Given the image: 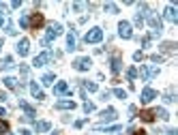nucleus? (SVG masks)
<instances>
[{
  "label": "nucleus",
  "instance_id": "1",
  "mask_svg": "<svg viewBox=\"0 0 178 135\" xmlns=\"http://www.w3.org/2000/svg\"><path fill=\"white\" fill-rule=\"evenodd\" d=\"M144 17H146V22L152 26V30H159V32L163 30V22H161V19L152 13V11H146V13H144Z\"/></svg>",
  "mask_w": 178,
  "mask_h": 135
},
{
  "label": "nucleus",
  "instance_id": "2",
  "mask_svg": "<svg viewBox=\"0 0 178 135\" xmlns=\"http://www.w3.org/2000/svg\"><path fill=\"white\" fill-rule=\"evenodd\" d=\"M90 67H92V60H90L88 56H82V58H75L73 60V69L75 71H88Z\"/></svg>",
  "mask_w": 178,
  "mask_h": 135
},
{
  "label": "nucleus",
  "instance_id": "3",
  "mask_svg": "<svg viewBox=\"0 0 178 135\" xmlns=\"http://www.w3.org/2000/svg\"><path fill=\"white\" fill-rule=\"evenodd\" d=\"M101 39H103V30H101L99 26H97V28H92L90 32H86V37H84V41H86V43H99Z\"/></svg>",
  "mask_w": 178,
  "mask_h": 135
},
{
  "label": "nucleus",
  "instance_id": "4",
  "mask_svg": "<svg viewBox=\"0 0 178 135\" xmlns=\"http://www.w3.org/2000/svg\"><path fill=\"white\" fill-rule=\"evenodd\" d=\"M159 73V69L157 67H148V64H144L142 69H139V75H142V80L144 82H150V77H155Z\"/></svg>",
  "mask_w": 178,
  "mask_h": 135
},
{
  "label": "nucleus",
  "instance_id": "5",
  "mask_svg": "<svg viewBox=\"0 0 178 135\" xmlns=\"http://www.w3.org/2000/svg\"><path fill=\"white\" fill-rule=\"evenodd\" d=\"M52 58H54V51H52V49H47V51L39 54V56L35 58V62H32V64H35V67H45V64H47Z\"/></svg>",
  "mask_w": 178,
  "mask_h": 135
},
{
  "label": "nucleus",
  "instance_id": "6",
  "mask_svg": "<svg viewBox=\"0 0 178 135\" xmlns=\"http://www.w3.org/2000/svg\"><path fill=\"white\" fill-rule=\"evenodd\" d=\"M118 35H120L122 39H133L131 24H129V22H120V24H118Z\"/></svg>",
  "mask_w": 178,
  "mask_h": 135
},
{
  "label": "nucleus",
  "instance_id": "7",
  "mask_svg": "<svg viewBox=\"0 0 178 135\" xmlns=\"http://www.w3.org/2000/svg\"><path fill=\"white\" fill-rule=\"evenodd\" d=\"M110 69H112V73H114V75L122 71V62H120V56H118V54H114V56H112V60H110Z\"/></svg>",
  "mask_w": 178,
  "mask_h": 135
},
{
  "label": "nucleus",
  "instance_id": "8",
  "mask_svg": "<svg viewBox=\"0 0 178 135\" xmlns=\"http://www.w3.org/2000/svg\"><path fill=\"white\" fill-rule=\"evenodd\" d=\"M28 51H30V41L28 39H19L17 41V54L19 56H28Z\"/></svg>",
  "mask_w": 178,
  "mask_h": 135
},
{
  "label": "nucleus",
  "instance_id": "9",
  "mask_svg": "<svg viewBox=\"0 0 178 135\" xmlns=\"http://www.w3.org/2000/svg\"><path fill=\"white\" fill-rule=\"evenodd\" d=\"M152 99H157V90H152V88L142 90V103H150Z\"/></svg>",
  "mask_w": 178,
  "mask_h": 135
},
{
  "label": "nucleus",
  "instance_id": "10",
  "mask_svg": "<svg viewBox=\"0 0 178 135\" xmlns=\"http://www.w3.org/2000/svg\"><path fill=\"white\" fill-rule=\"evenodd\" d=\"M101 120H103V122L116 120V109H114V107H107V109H103V112H101Z\"/></svg>",
  "mask_w": 178,
  "mask_h": 135
},
{
  "label": "nucleus",
  "instance_id": "11",
  "mask_svg": "<svg viewBox=\"0 0 178 135\" xmlns=\"http://www.w3.org/2000/svg\"><path fill=\"white\" fill-rule=\"evenodd\" d=\"M43 15L41 13H32V17H30V28H41L43 26Z\"/></svg>",
  "mask_w": 178,
  "mask_h": 135
},
{
  "label": "nucleus",
  "instance_id": "12",
  "mask_svg": "<svg viewBox=\"0 0 178 135\" xmlns=\"http://www.w3.org/2000/svg\"><path fill=\"white\" fill-rule=\"evenodd\" d=\"M176 47H178V45L174 43V41H163V43L159 45V49H161V51H165V54H174V51H176Z\"/></svg>",
  "mask_w": 178,
  "mask_h": 135
},
{
  "label": "nucleus",
  "instance_id": "13",
  "mask_svg": "<svg viewBox=\"0 0 178 135\" xmlns=\"http://www.w3.org/2000/svg\"><path fill=\"white\" fill-rule=\"evenodd\" d=\"M163 17H165L168 22H172V24H176V22H178L176 9H174V6H168V9H165V13H163Z\"/></svg>",
  "mask_w": 178,
  "mask_h": 135
},
{
  "label": "nucleus",
  "instance_id": "14",
  "mask_svg": "<svg viewBox=\"0 0 178 135\" xmlns=\"http://www.w3.org/2000/svg\"><path fill=\"white\" fill-rule=\"evenodd\" d=\"M163 101L165 103H174L176 101V86H172V88H168L163 92Z\"/></svg>",
  "mask_w": 178,
  "mask_h": 135
},
{
  "label": "nucleus",
  "instance_id": "15",
  "mask_svg": "<svg viewBox=\"0 0 178 135\" xmlns=\"http://www.w3.org/2000/svg\"><path fill=\"white\" fill-rule=\"evenodd\" d=\"M56 109H75V101H69V99H62L56 103Z\"/></svg>",
  "mask_w": 178,
  "mask_h": 135
},
{
  "label": "nucleus",
  "instance_id": "16",
  "mask_svg": "<svg viewBox=\"0 0 178 135\" xmlns=\"http://www.w3.org/2000/svg\"><path fill=\"white\" fill-rule=\"evenodd\" d=\"M67 92H69V84H67V82H58V84L54 86V94H56V96L67 94Z\"/></svg>",
  "mask_w": 178,
  "mask_h": 135
},
{
  "label": "nucleus",
  "instance_id": "17",
  "mask_svg": "<svg viewBox=\"0 0 178 135\" xmlns=\"http://www.w3.org/2000/svg\"><path fill=\"white\" fill-rule=\"evenodd\" d=\"M30 92H32V96H35L37 101H43V99H45V94L41 92V88H39V84H37V82H32V84H30Z\"/></svg>",
  "mask_w": 178,
  "mask_h": 135
},
{
  "label": "nucleus",
  "instance_id": "18",
  "mask_svg": "<svg viewBox=\"0 0 178 135\" xmlns=\"http://www.w3.org/2000/svg\"><path fill=\"white\" fill-rule=\"evenodd\" d=\"M49 127H52V125H49L47 120H41V122H35V131H37V133H43V131H49Z\"/></svg>",
  "mask_w": 178,
  "mask_h": 135
},
{
  "label": "nucleus",
  "instance_id": "19",
  "mask_svg": "<svg viewBox=\"0 0 178 135\" xmlns=\"http://www.w3.org/2000/svg\"><path fill=\"white\" fill-rule=\"evenodd\" d=\"M75 49V32H69L67 35V51H73Z\"/></svg>",
  "mask_w": 178,
  "mask_h": 135
},
{
  "label": "nucleus",
  "instance_id": "20",
  "mask_svg": "<svg viewBox=\"0 0 178 135\" xmlns=\"http://www.w3.org/2000/svg\"><path fill=\"white\" fill-rule=\"evenodd\" d=\"M152 114H155V116H159L161 120H170V112H168V109H163V107H157Z\"/></svg>",
  "mask_w": 178,
  "mask_h": 135
},
{
  "label": "nucleus",
  "instance_id": "21",
  "mask_svg": "<svg viewBox=\"0 0 178 135\" xmlns=\"http://www.w3.org/2000/svg\"><path fill=\"white\" fill-rule=\"evenodd\" d=\"M13 67V58L11 56H4L2 60H0V71H4V69H11Z\"/></svg>",
  "mask_w": 178,
  "mask_h": 135
},
{
  "label": "nucleus",
  "instance_id": "22",
  "mask_svg": "<svg viewBox=\"0 0 178 135\" xmlns=\"http://www.w3.org/2000/svg\"><path fill=\"white\" fill-rule=\"evenodd\" d=\"M2 82H4L6 88H17V80H15V77H4Z\"/></svg>",
  "mask_w": 178,
  "mask_h": 135
},
{
  "label": "nucleus",
  "instance_id": "23",
  "mask_svg": "<svg viewBox=\"0 0 178 135\" xmlns=\"http://www.w3.org/2000/svg\"><path fill=\"white\" fill-rule=\"evenodd\" d=\"M139 118H142L144 122H152V120H155V114H152V112H142Z\"/></svg>",
  "mask_w": 178,
  "mask_h": 135
},
{
  "label": "nucleus",
  "instance_id": "24",
  "mask_svg": "<svg viewBox=\"0 0 178 135\" xmlns=\"http://www.w3.org/2000/svg\"><path fill=\"white\" fill-rule=\"evenodd\" d=\"M54 80H56V77H54V73H45L41 82H43L45 86H52V84H54Z\"/></svg>",
  "mask_w": 178,
  "mask_h": 135
},
{
  "label": "nucleus",
  "instance_id": "25",
  "mask_svg": "<svg viewBox=\"0 0 178 135\" xmlns=\"http://www.w3.org/2000/svg\"><path fill=\"white\" fill-rule=\"evenodd\" d=\"M105 11L112 13V15H116V13H118V6H116L114 2H105Z\"/></svg>",
  "mask_w": 178,
  "mask_h": 135
},
{
  "label": "nucleus",
  "instance_id": "26",
  "mask_svg": "<svg viewBox=\"0 0 178 135\" xmlns=\"http://www.w3.org/2000/svg\"><path fill=\"white\" fill-rule=\"evenodd\" d=\"M19 107H22V109H24V112H26V114H35V109H32V105H28V103H26V101H24V99H22V101H19Z\"/></svg>",
  "mask_w": 178,
  "mask_h": 135
},
{
  "label": "nucleus",
  "instance_id": "27",
  "mask_svg": "<svg viewBox=\"0 0 178 135\" xmlns=\"http://www.w3.org/2000/svg\"><path fill=\"white\" fill-rule=\"evenodd\" d=\"M19 26H22V28H30V17H28V15H22V17H19Z\"/></svg>",
  "mask_w": 178,
  "mask_h": 135
},
{
  "label": "nucleus",
  "instance_id": "28",
  "mask_svg": "<svg viewBox=\"0 0 178 135\" xmlns=\"http://www.w3.org/2000/svg\"><path fill=\"white\" fill-rule=\"evenodd\" d=\"M84 88L88 90V92H97V90H99V86H97L94 82H84Z\"/></svg>",
  "mask_w": 178,
  "mask_h": 135
},
{
  "label": "nucleus",
  "instance_id": "29",
  "mask_svg": "<svg viewBox=\"0 0 178 135\" xmlns=\"http://www.w3.org/2000/svg\"><path fill=\"white\" fill-rule=\"evenodd\" d=\"M4 32H6V35H11V37H15V35H17V30H15V26H13L11 22L6 24V28H4Z\"/></svg>",
  "mask_w": 178,
  "mask_h": 135
},
{
  "label": "nucleus",
  "instance_id": "30",
  "mask_svg": "<svg viewBox=\"0 0 178 135\" xmlns=\"http://www.w3.org/2000/svg\"><path fill=\"white\" fill-rule=\"evenodd\" d=\"M114 94H116L118 99H127V92H125L122 88H114Z\"/></svg>",
  "mask_w": 178,
  "mask_h": 135
},
{
  "label": "nucleus",
  "instance_id": "31",
  "mask_svg": "<svg viewBox=\"0 0 178 135\" xmlns=\"http://www.w3.org/2000/svg\"><path fill=\"white\" fill-rule=\"evenodd\" d=\"M127 77H129V80H135V77H137V69H135V67H131V69L127 71Z\"/></svg>",
  "mask_w": 178,
  "mask_h": 135
},
{
  "label": "nucleus",
  "instance_id": "32",
  "mask_svg": "<svg viewBox=\"0 0 178 135\" xmlns=\"http://www.w3.org/2000/svg\"><path fill=\"white\" fill-rule=\"evenodd\" d=\"M133 24H135V26H144V15H139V13H137V15H135V19H133Z\"/></svg>",
  "mask_w": 178,
  "mask_h": 135
},
{
  "label": "nucleus",
  "instance_id": "33",
  "mask_svg": "<svg viewBox=\"0 0 178 135\" xmlns=\"http://www.w3.org/2000/svg\"><path fill=\"white\" fill-rule=\"evenodd\" d=\"M84 112H86V114H90V112H94V105H92L90 101H86V103H84Z\"/></svg>",
  "mask_w": 178,
  "mask_h": 135
},
{
  "label": "nucleus",
  "instance_id": "34",
  "mask_svg": "<svg viewBox=\"0 0 178 135\" xmlns=\"http://www.w3.org/2000/svg\"><path fill=\"white\" fill-rule=\"evenodd\" d=\"M19 73H22L24 77H28V73H30V67H26V64H22V67H19Z\"/></svg>",
  "mask_w": 178,
  "mask_h": 135
},
{
  "label": "nucleus",
  "instance_id": "35",
  "mask_svg": "<svg viewBox=\"0 0 178 135\" xmlns=\"http://www.w3.org/2000/svg\"><path fill=\"white\" fill-rule=\"evenodd\" d=\"M6 131H9V122L0 120V133H6Z\"/></svg>",
  "mask_w": 178,
  "mask_h": 135
},
{
  "label": "nucleus",
  "instance_id": "36",
  "mask_svg": "<svg viewBox=\"0 0 178 135\" xmlns=\"http://www.w3.org/2000/svg\"><path fill=\"white\" fill-rule=\"evenodd\" d=\"M163 60H165V56H159V54L152 56V62H163Z\"/></svg>",
  "mask_w": 178,
  "mask_h": 135
},
{
  "label": "nucleus",
  "instance_id": "37",
  "mask_svg": "<svg viewBox=\"0 0 178 135\" xmlns=\"http://www.w3.org/2000/svg\"><path fill=\"white\" fill-rule=\"evenodd\" d=\"M120 129H122V127L116 125V127H110V129H105V131H107V133H116V131H120Z\"/></svg>",
  "mask_w": 178,
  "mask_h": 135
},
{
  "label": "nucleus",
  "instance_id": "38",
  "mask_svg": "<svg viewBox=\"0 0 178 135\" xmlns=\"http://www.w3.org/2000/svg\"><path fill=\"white\" fill-rule=\"evenodd\" d=\"M142 58H144V51H135L133 54V60H137V62H139Z\"/></svg>",
  "mask_w": 178,
  "mask_h": 135
},
{
  "label": "nucleus",
  "instance_id": "39",
  "mask_svg": "<svg viewBox=\"0 0 178 135\" xmlns=\"http://www.w3.org/2000/svg\"><path fill=\"white\" fill-rule=\"evenodd\" d=\"M11 6H13V9H17V6H22V2H19V0H13V2H11Z\"/></svg>",
  "mask_w": 178,
  "mask_h": 135
},
{
  "label": "nucleus",
  "instance_id": "40",
  "mask_svg": "<svg viewBox=\"0 0 178 135\" xmlns=\"http://www.w3.org/2000/svg\"><path fill=\"white\" fill-rule=\"evenodd\" d=\"M107 99H110V92H107V90H105V92H103V94H101V101H107Z\"/></svg>",
  "mask_w": 178,
  "mask_h": 135
},
{
  "label": "nucleus",
  "instance_id": "41",
  "mask_svg": "<svg viewBox=\"0 0 178 135\" xmlns=\"http://www.w3.org/2000/svg\"><path fill=\"white\" fill-rule=\"evenodd\" d=\"M84 125H86V120H77V122H75V129H80V127H84Z\"/></svg>",
  "mask_w": 178,
  "mask_h": 135
},
{
  "label": "nucleus",
  "instance_id": "42",
  "mask_svg": "<svg viewBox=\"0 0 178 135\" xmlns=\"http://www.w3.org/2000/svg\"><path fill=\"white\" fill-rule=\"evenodd\" d=\"M165 135H176V129H168V131H165Z\"/></svg>",
  "mask_w": 178,
  "mask_h": 135
},
{
  "label": "nucleus",
  "instance_id": "43",
  "mask_svg": "<svg viewBox=\"0 0 178 135\" xmlns=\"http://www.w3.org/2000/svg\"><path fill=\"white\" fill-rule=\"evenodd\" d=\"M19 135H32V133H30L28 129H22V131H19Z\"/></svg>",
  "mask_w": 178,
  "mask_h": 135
},
{
  "label": "nucleus",
  "instance_id": "44",
  "mask_svg": "<svg viewBox=\"0 0 178 135\" xmlns=\"http://www.w3.org/2000/svg\"><path fill=\"white\" fill-rule=\"evenodd\" d=\"M131 133H133V135H148L146 131H131Z\"/></svg>",
  "mask_w": 178,
  "mask_h": 135
},
{
  "label": "nucleus",
  "instance_id": "45",
  "mask_svg": "<svg viewBox=\"0 0 178 135\" xmlns=\"http://www.w3.org/2000/svg\"><path fill=\"white\" fill-rule=\"evenodd\" d=\"M2 116H6V109H4V107H0V118H2Z\"/></svg>",
  "mask_w": 178,
  "mask_h": 135
},
{
  "label": "nucleus",
  "instance_id": "46",
  "mask_svg": "<svg viewBox=\"0 0 178 135\" xmlns=\"http://www.w3.org/2000/svg\"><path fill=\"white\" fill-rule=\"evenodd\" d=\"M0 101H6V94L4 92H0Z\"/></svg>",
  "mask_w": 178,
  "mask_h": 135
},
{
  "label": "nucleus",
  "instance_id": "47",
  "mask_svg": "<svg viewBox=\"0 0 178 135\" xmlns=\"http://www.w3.org/2000/svg\"><path fill=\"white\" fill-rule=\"evenodd\" d=\"M2 45H4V41H2V39H0V51H2Z\"/></svg>",
  "mask_w": 178,
  "mask_h": 135
},
{
  "label": "nucleus",
  "instance_id": "48",
  "mask_svg": "<svg viewBox=\"0 0 178 135\" xmlns=\"http://www.w3.org/2000/svg\"><path fill=\"white\" fill-rule=\"evenodd\" d=\"M2 24H4V19H2V17H0V26H2Z\"/></svg>",
  "mask_w": 178,
  "mask_h": 135
}]
</instances>
